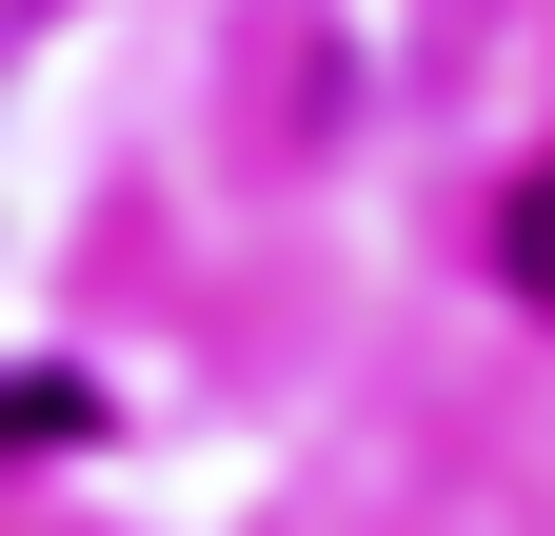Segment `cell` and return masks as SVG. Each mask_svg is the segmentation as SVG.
Instances as JSON below:
<instances>
[{"label": "cell", "mask_w": 555, "mask_h": 536, "mask_svg": "<svg viewBox=\"0 0 555 536\" xmlns=\"http://www.w3.org/2000/svg\"><path fill=\"white\" fill-rule=\"evenodd\" d=\"M0 437H100V397L80 378H0Z\"/></svg>", "instance_id": "obj_1"}]
</instances>
